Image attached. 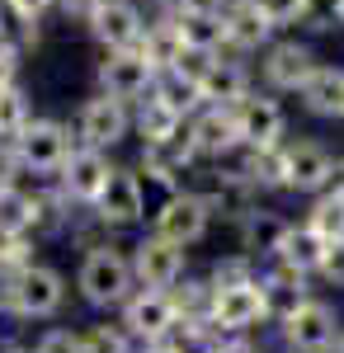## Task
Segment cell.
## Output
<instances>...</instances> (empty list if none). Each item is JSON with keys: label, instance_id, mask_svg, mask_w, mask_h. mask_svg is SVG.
Returning <instances> with one entry per match:
<instances>
[{"label": "cell", "instance_id": "19", "mask_svg": "<svg viewBox=\"0 0 344 353\" xmlns=\"http://www.w3.org/2000/svg\"><path fill=\"white\" fill-rule=\"evenodd\" d=\"M274 38H278V28H274V19H269L255 0H245V5H231V10H227V52L260 57Z\"/></svg>", "mask_w": 344, "mask_h": 353}, {"label": "cell", "instance_id": "2", "mask_svg": "<svg viewBox=\"0 0 344 353\" xmlns=\"http://www.w3.org/2000/svg\"><path fill=\"white\" fill-rule=\"evenodd\" d=\"M133 264L113 245H90V254L80 264V297L90 306H123L133 292Z\"/></svg>", "mask_w": 344, "mask_h": 353}, {"label": "cell", "instance_id": "43", "mask_svg": "<svg viewBox=\"0 0 344 353\" xmlns=\"http://www.w3.org/2000/svg\"><path fill=\"white\" fill-rule=\"evenodd\" d=\"M208 5H217V10H231V5H245V0H208Z\"/></svg>", "mask_w": 344, "mask_h": 353}, {"label": "cell", "instance_id": "1", "mask_svg": "<svg viewBox=\"0 0 344 353\" xmlns=\"http://www.w3.org/2000/svg\"><path fill=\"white\" fill-rule=\"evenodd\" d=\"M316 66H321L316 48L292 33V38H274L265 52H260V81L274 94H297L302 85L316 76Z\"/></svg>", "mask_w": 344, "mask_h": 353}, {"label": "cell", "instance_id": "17", "mask_svg": "<svg viewBox=\"0 0 344 353\" xmlns=\"http://www.w3.org/2000/svg\"><path fill=\"white\" fill-rule=\"evenodd\" d=\"M245 94H255V71L245 66V57L236 52H217L203 76V104H222V109H236Z\"/></svg>", "mask_w": 344, "mask_h": 353}, {"label": "cell", "instance_id": "18", "mask_svg": "<svg viewBox=\"0 0 344 353\" xmlns=\"http://www.w3.org/2000/svg\"><path fill=\"white\" fill-rule=\"evenodd\" d=\"M189 137H193V146H198V156H203V161H217V156H227L231 146H240L236 109L203 104V109L189 118Z\"/></svg>", "mask_w": 344, "mask_h": 353}, {"label": "cell", "instance_id": "8", "mask_svg": "<svg viewBox=\"0 0 344 353\" xmlns=\"http://www.w3.org/2000/svg\"><path fill=\"white\" fill-rule=\"evenodd\" d=\"M198 161H203V156H198V146H193V137H189V123H184L175 137L142 141V161H137V165H142L146 179H156V184H165V189H175Z\"/></svg>", "mask_w": 344, "mask_h": 353}, {"label": "cell", "instance_id": "31", "mask_svg": "<svg viewBox=\"0 0 344 353\" xmlns=\"http://www.w3.org/2000/svg\"><path fill=\"white\" fill-rule=\"evenodd\" d=\"M28 118H33V109H28V94L19 90V81L0 85V137H19Z\"/></svg>", "mask_w": 344, "mask_h": 353}, {"label": "cell", "instance_id": "38", "mask_svg": "<svg viewBox=\"0 0 344 353\" xmlns=\"http://www.w3.org/2000/svg\"><path fill=\"white\" fill-rule=\"evenodd\" d=\"M5 10H10L15 19H48L57 10V0H5Z\"/></svg>", "mask_w": 344, "mask_h": 353}, {"label": "cell", "instance_id": "26", "mask_svg": "<svg viewBox=\"0 0 344 353\" xmlns=\"http://www.w3.org/2000/svg\"><path fill=\"white\" fill-rule=\"evenodd\" d=\"M325 250H330V241L321 236L316 226H288V236L278 245V259L292 264V269H302V273H321Z\"/></svg>", "mask_w": 344, "mask_h": 353}, {"label": "cell", "instance_id": "32", "mask_svg": "<svg viewBox=\"0 0 344 353\" xmlns=\"http://www.w3.org/2000/svg\"><path fill=\"white\" fill-rule=\"evenodd\" d=\"M255 5L274 19L278 33H283V28H302V10H307V0H255Z\"/></svg>", "mask_w": 344, "mask_h": 353}, {"label": "cell", "instance_id": "10", "mask_svg": "<svg viewBox=\"0 0 344 353\" xmlns=\"http://www.w3.org/2000/svg\"><path fill=\"white\" fill-rule=\"evenodd\" d=\"M113 170H118V165L108 161V151H99V146H71V156H66L61 170H57V179H61L66 198L95 208V198L104 193V184H108Z\"/></svg>", "mask_w": 344, "mask_h": 353}, {"label": "cell", "instance_id": "13", "mask_svg": "<svg viewBox=\"0 0 344 353\" xmlns=\"http://www.w3.org/2000/svg\"><path fill=\"white\" fill-rule=\"evenodd\" d=\"M269 316V301H265V283L245 278V283H231V288H217L212 292V325L222 330H250Z\"/></svg>", "mask_w": 344, "mask_h": 353}, {"label": "cell", "instance_id": "42", "mask_svg": "<svg viewBox=\"0 0 344 353\" xmlns=\"http://www.w3.org/2000/svg\"><path fill=\"white\" fill-rule=\"evenodd\" d=\"M222 353H260L255 344H231V349H222Z\"/></svg>", "mask_w": 344, "mask_h": 353}, {"label": "cell", "instance_id": "37", "mask_svg": "<svg viewBox=\"0 0 344 353\" xmlns=\"http://www.w3.org/2000/svg\"><path fill=\"white\" fill-rule=\"evenodd\" d=\"M321 278L335 283V288H344V241H330L325 259H321Z\"/></svg>", "mask_w": 344, "mask_h": 353}, {"label": "cell", "instance_id": "44", "mask_svg": "<svg viewBox=\"0 0 344 353\" xmlns=\"http://www.w3.org/2000/svg\"><path fill=\"white\" fill-rule=\"evenodd\" d=\"M340 28H344V0H340Z\"/></svg>", "mask_w": 344, "mask_h": 353}, {"label": "cell", "instance_id": "11", "mask_svg": "<svg viewBox=\"0 0 344 353\" xmlns=\"http://www.w3.org/2000/svg\"><path fill=\"white\" fill-rule=\"evenodd\" d=\"M335 334H340V321H335V306H325V301L307 297L292 316H283V339L297 353H325L335 344Z\"/></svg>", "mask_w": 344, "mask_h": 353}, {"label": "cell", "instance_id": "25", "mask_svg": "<svg viewBox=\"0 0 344 353\" xmlns=\"http://www.w3.org/2000/svg\"><path fill=\"white\" fill-rule=\"evenodd\" d=\"M184 123H189V118H184L180 109H170V104L160 99L156 90H151V94H146V99H142V104L133 109V132L142 137V141H160V137H175L180 128H184Z\"/></svg>", "mask_w": 344, "mask_h": 353}, {"label": "cell", "instance_id": "39", "mask_svg": "<svg viewBox=\"0 0 344 353\" xmlns=\"http://www.w3.org/2000/svg\"><path fill=\"white\" fill-rule=\"evenodd\" d=\"M245 278H250V264L245 259H227V264L212 269V288H231V283H245Z\"/></svg>", "mask_w": 344, "mask_h": 353}, {"label": "cell", "instance_id": "4", "mask_svg": "<svg viewBox=\"0 0 344 353\" xmlns=\"http://www.w3.org/2000/svg\"><path fill=\"white\" fill-rule=\"evenodd\" d=\"M146 24H151V10L142 0H104L85 28L99 43V52H133L146 38Z\"/></svg>", "mask_w": 344, "mask_h": 353}, {"label": "cell", "instance_id": "34", "mask_svg": "<svg viewBox=\"0 0 344 353\" xmlns=\"http://www.w3.org/2000/svg\"><path fill=\"white\" fill-rule=\"evenodd\" d=\"M165 353H222V344H217V334H208V330H184Z\"/></svg>", "mask_w": 344, "mask_h": 353}, {"label": "cell", "instance_id": "24", "mask_svg": "<svg viewBox=\"0 0 344 353\" xmlns=\"http://www.w3.org/2000/svg\"><path fill=\"white\" fill-rule=\"evenodd\" d=\"M283 236H288V221L278 217V212H269V208H245V217H240V245H245L250 254H278Z\"/></svg>", "mask_w": 344, "mask_h": 353}, {"label": "cell", "instance_id": "3", "mask_svg": "<svg viewBox=\"0 0 344 353\" xmlns=\"http://www.w3.org/2000/svg\"><path fill=\"white\" fill-rule=\"evenodd\" d=\"M156 76L160 71L142 57V48H133V52H104L99 66H95V90L108 94V99H123L128 109H137L156 90Z\"/></svg>", "mask_w": 344, "mask_h": 353}, {"label": "cell", "instance_id": "12", "mask_svg": "<svg viewBox=\"0 0 344 353\" xmlns=\"http://www.w3.org/2000/svg\"><path fill=\"white\" fill-rule=\"evenodd\" d=\"M283 146H288V189L292 193H325L335 184V161L340 156H330L325 141L302 137V141H283Z\"/></svg>", "mask_w": 344, "mask_h": 353}, {"label": "cell", "instance_id": "6", "mask_svg": "<svg viewBox=\"0 0 344 353\" xmlns=\"http://www.w3.org/2000/svg\"><path fill=\"white\" fill-rule=\"evenodd\" d=\"M15 151H19V165L24 170L57 174L66 165V156H71V128L57 123V118H28L24 132L15 137Z\"/></svg>", "mask_w": 344, "mask_h": 353}, {"label": "cell", "instance_id": "33", "mask_svg": "<svg viewBox=\"0 0 344 353\" xmlns=\"http://www.w3.org/2000/svg\"><path fill=\"white\" fill-rule=\"evenodd\" d=\"M80 344H85V353H128V339H123L118 330H108V325L85 330V334H80Z\"/></svg>", "mask_w": 344, "mask_h": 353}, {"label": "cell", "instance_id": "41", "mask_svg": "<svg viewBox=\"0 0 344 353\" xmlns=\"http://www.w3.org/2000/svg\"><path fill=\"white\" fill-rule=\"evenodd\" d=\"M335 189L344 193V156H340V161H335Z\"/></svg>", "mask_w": 344, "mask_h": 353}, {"label": "cell", "instance_id": "5", "mask_svg": "<svg viewBox=\"0 0 344 353\" xmlns=\"http://www.w3.org/2000/svg\"><path fill=\"white\" fill-rule=\"evenodd\" d=\"M76 137L80 146H99V151H113L133 137V109L123 99H108V94H90L76 113Z\"/></svg>", "mask_w": 344, "mask_h": 353}, {"label": "cell", "instance_id": "30", "mask_svg": "<svg viewBox=\"0 0 344 353\" xmlns=\"http://www.w3.org/2000/svg\"><path fill=\"white\" fill-rule=\"evenodd\" d=\"M307 226H316L325 241H344V193L330 189V193H316V203H312V217Z\"/></svg>", "mask_w": 344, "mask_h": 353}, {"label": "cell", "instance_id": "27", "mask_svg": "<svg viewBox=\"0 0 344 353\" xmlns=\"http://www.w3.org/2000/svg\"><path fill=\"white\" fill-rule=\"evenodd\" d=\"M302 278H307L302 269H292V264H283V259H278V273H274V278H265L269 316H278V321H283V316H292V311L307 301V292H302Z\"/></svg>", "mask_w": 344, "mask_h": 353}, {"label": "cell", "instance_id": "23", "mask_svg": "<svg viewBox=\"0 0 344 353\" xmlns=\"http://www.w3.org/2000/svg\"><path fill=\"white\" fill-rule=\"evenodd\" d=\"M142 57L156 66V71H170L180 57H184V33L170 14H151L146 24V38H142Z\"/></svg>", "mask_w": 344, "mask_h": 353}, {"label": "cell", "instance_id": "35", "mask_svg": "<svg viewBox=\"0 0 344 353\" xmlns=\"http://www.w3.org/2000/svg\"><path fill=\"white\" fill-rule=\"evenodd\" d=\"M33 353H85V344H80V334H71V330H48Z\"/></svg>", "mask_w": 344, "mask_h": 353}, {"label": "cell", "instance_id": "40", "mask_svg": "<svg viewBox=\"0 0 344 353\" xmlns=\"http://www.w3.org/2000/svg\"><path fill=\"white\" fill-rule=\"evenodd\" d=\"M99 5H104V0H57V10H61L66 19H76V24H90Z\"/></svg>", "mask_w": 344, "mask_h": 353}, {"label": "cell", "instance_id": "9", "mask_svg": "<svg viewBox=\"0 0 344 353\" xmlns=\"http://www.w3.org/2000/svg\"><path fill=\"white\" fill-rule=\"evenodd\" d=\"M236 123H240V141L245 146H278L288 141V113L274 99V90H255L236 104Z\"/></svg>", "mask_w": 344, "mask_h": 353}, {"label": "cell", "instance_id": "7", "mask_svg": "<svg viewBox=\"0 0 344 353\" xmlns=\"http://www.w3.org/2000/svg\"><path fill=\"white\" fill-rule=\"evenodd\" d=\"M208 221H212V208L208 198L198 189H175L165 198V208L156 212V236L175 245H198L208 236Z\"/></svg>", "mask_w": 344, "mask_h": 353}, {"label": "cell", "instance_id": "14", "mask_svg": "<svg viewBox=\"0 0 344 353\" xmlns=\"http://www.w3.org/2000/svg\"><path fill=\"white\" fill-rule=\"evenodd\" d=\"M133 273L142 288H156V292H170L175 283H180V273H184V245L165 241V236H146V241H137V254H133Z\"/></svg>", "mask_w": 344, "mask_h": 353}, {"label": "cell", "instance_id": "36", "mask_svg": "<svg viewBox=\"0 0 344 353\" xmlns=\"http://www.w3.org/2000/svg\"><path fill=\"white\" fill-rule=\"evenodd\" d=\"M19 57H24L19 43L0 38V85H15V81H19Z\"/></svg>", "mask_w": 344, "mask_h": 353}, {"label": "cell", "instance_id": "29", "mask_svg": "<svg viewBox=\"0 0 344 353\" xmlns=\"http://www.w3.org/2000/svg\"><path fill=\"white\" fill-rule=\"evenodd\" d=\"M33 231V193L24 189H0V236H24Z\"/></svg>", "mask_w": 344, "mask_h": 353}, {"label": "cell", "instance_id": "21", "mask_svg": "<svg viewBox=\"0 0 344 353\" xmlns=\"http://www.w3.org/2000/svg\"><path fill=\"white\" fill-rule=\"evenodd\" d=\"M175 24L184 33V48H193V52H227V10L198 0V5L175 14Z\"/></svg>", "mask_w": 344, "mask_h": 353}, {"label": "cell", "instance_id": "20", "mask_svg": "<svg viewBox=\"0 0 344 353\" xmlns=\"http://www.w3.org/2000/svg\"><path fill=\"white\" fill-rule=\"evenodd\" d=\"M180 325V306L170 292L142 288V297H128V330L142 339H165L170 330Z\"/></svg>", "mask_w": 344, "mask_h": 353}, {"label": "cell", "instance_id": "28", "mask_svg": "<svg viewBox=\"0 0 344 353\" xmlns=\"http://www.w3.org/2000/svg\"><path fill=\"white\" fill-rule=\"evenodd\" d=\"M156 94L165 99V104H170V109H180L184 118H193V113L203 109V85L189 81L184 71H175V66L156 76Z\"/></svg>", "mask_w": 344, "mask_h": 353}, {"label": "cell", "instance_id": "15", "mask_svg": "<svg viewBox=\"0 0 344 353\" xmlns=\"http://www.w3.org/2000/svg\"><path fill=\"white\" fill-rule=\"evenodd\" d=\"M5 292H10V306L19 316H52L57 306H61V297H66L61 273L43 269V264H24V269L15 273V288H5Z\"/></svg>", "mask_w": 344, "mask_h": 353}, {"label": "cell", "instance_id": "45", "mask_svg": "<svg viewBox=\"0 0 344 353\" xmlns=\"http://www.w3.org/2000/svg\"><path fill=\"white\" fill-rule=\"evenodd\" d=\"M10 353H24V349H10Z\"/></svg>", "mask_w": 344, "mask_h": 353}, {"label": "cell", "instance_id": "16", "mask_svg": "<svg viewBox=\"0 0 344 353\" xmlns=\"http://www.w3.org/2000/svg\"><path fill=\"white\" fill-rule=\"evenodd\" d=\"M146 212V189H142V174L137 170H113L108 174L104 193L95 198V217L104 226H133Z\"/></svg>", "mask_w": 344, "mask_h": 353}, {"label": "cell", "instance_id": "22", "mask_svg": "<svg viewBox=\"0 0 344 353\" xmlns=\"http://www.w3.org/2000/svg\"><path fill=\"white\" fill-rule=\"evenodd\" d=\"M297 99H302V109L312 113V118H330V123H344V66H330V61H321L316 76L297 90Z\"/></svg>", "mask_w": 344, "mask_h": 353}]
</instances>
